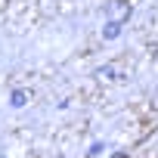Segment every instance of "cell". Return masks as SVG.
<instances>
[{
	"instance_id": "obj_1",
	"label": "cell",
	"mask_w": 158,
	"mask_h": 158,
	"mask_svg": "<svg viewBox=\"0 0 158 158\" xmlns=\"http://www.w3.org/2000/svg\"><path fill=\"white\" fill-rule=\"evenodd\" d=\"M118 34V22H112V25H106V37H115Z\"/></svg>"
}]
</instances>
